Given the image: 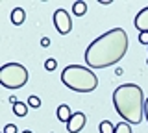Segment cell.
<instances>
[{
    "mask_svg": "<svg viewBox=\"0 0 148 133\" xmlns=\"http://www.w3.org/2000/svg\"><path fill=\"white\" fill-rule=\"evenodd\" d=\"M61 81L74 93H92L98 87V78L89 67L69 65L61 72Z\"/></svg>",
    "mask_w": 148,
    "mask_h": 133,
    "instance_id": "3957f363",
    "label": "cell"
},
{
    "mask_svg": "<svg viewBox=\"0 0 148 133\" xmlns=\"http://www.w3.org/2000/svg\"><path fill=\"white\" fill-rule=\"evenodd\" d=\"M24 19H26V11L22 10V8H15V10L11 11V22L15 26H21L22 22H24Z\"/></svg>",
    "mask_w": 148,
    "mask_h": 133,
    "instance_id": "9c48e42d",
    "label": "cell"
},
{
    "mask_svg": "<svg viewBox=\"0 0 148 133\" xmlns=\"http://www.w3.org/2000/svg\"><path fill=\"white\" fill-rule=\"evenodd\" d=\"M133 24H135V28L139 30V33H145V31L148 33V8H145V10H141L137 13Z\"/></svg>",
    "mask_w": 148,
    "mask_h": 133,
    "instance_id": "52a82bcc",
    "label": "cell"
},
{
    "mask_svg": "<svg viewBox=\"0 0 148 133\" xmlns=\"http://www.w3.org/2000/svg\"><path fill=\"white\" fill-rule=\"evenodd\" d=\"M41 46L48 48V46H50V39H48V37H43V39H41Z\"/></svg>",
    "mask_w": 148,
    "mask_h": 133,
    "instance_id": "ac0fdd59",
    "label": "cell"
},
{
    "mask_svg": "<svg viewBox=\"0 0 148 133\" xmlns=\"http://www.w3.org/2000/svg\"><path fill=\"white\" fill-rule=\"evenodd\" d=\"M13 113H15L17 117H26V113H28V104L17 102L15 105H13Z\"/></svg>",
    "mask_w": 148,
    "mask_h": 133,
    "instance_id": "8fae6325",
    "label": "cell"
},
{
    "mask_svg": "<svg viewBox=\"0 0 148 133\" xmlns=\"http://www.w3.org/2000/svg\"><path fill=\"white\" fill-rule=\"evenodd\" d=\"M18 130H17V126L15 124H6L4 126V133H17Z\"/></svg>",
    "mask_w": 148,
    "mask_h": 133,
    "instance_id": "2e32d148",
    "label": "cell"
},
{
    "mask_svg": "<svg viewBox=\"0 0 148 133\" xmlns=\"http://www.w3.org/2000/svg\"><path fill=\"white\" fill-rule=\"evenodd\" d=\"M146 63H148V59H146Z\"/></svg>",
    "mask_w": 148,
    "mask_h": 133,
    "instance_id": "44dd1931",
    "label": "cell"
},
{
    "mask_svg": "<svg viewBox=\"0 0 148 133\" xmlns=\"http://www.w3.org/2000/svg\"><path fill=\"white\" fill-rule=\"evenodd\" d=\"M30 107H34V109H37V107H41V100H39V96H30L28 98V102H26Z\"/></svg>",
    "mask_w": 148,
    "mask_h": 133,
    "instance_id": "9a60e30c",
    "label": "cell"
},
{
    "mask_svg": "<svg viewBox=\"0 0 148 133\" xmlns=\"http://www.w3.org/2000/svg\"><path fill=\"white\" fill-rule=\"evenodd\" d=\"M85 115L83 113H74L72 118L67 122V131L69 133H80L83 128H85Z\"/></svg>",
    "mask_w": 148,
    "mask_h": 133,
    "instance_id": "8992f818",
    "label": "cell"
},
{
    "mask_svg": "<svg viewBox=\"0 0 148 133\" xmlns=\"http://www.w3.org/2000/svg\"><path fill=\"white\" fill-rule=\"evenodd\" d=\"M115 133H133V131H132V126L128 122H120L115 126Z\"/></svg>",
    "mask_w": 148,
    "mask_h": 133,
    "instance_id": "4fadbf2b",
    "label": "cell"
},
{
    "mask_svg": "<svg viewBox=\"0 0 148 133\" xmlns=\"http://www.w3.org/2000/svg\"><path fill=\"white\" fill-rule=\"evenodd\" d=\"M28 70L21 63H6L0 67V83L6 89H21L28 83Z\"/></svg>",
    "mask_w": 148,
    "mask_h": 133,
    "instance_id": "277c9868",
    "label": "cell"
},
{
    "mask_svg": "<svg viewBox=\"0 0 148 133\" xmlns=\"http://www.w3.org/2000/svg\"><path fill=\"white\" fill-rule=\"evenodd\" d=\"M54 26L61 35H67L72 30V17L67 10H56L54 13Z\"/></svg>",
    "mask_w": 148,
    "mask_h": 133,
    "instance_id": "5b68a950",
    "label": "cell"
},
{
    "mask_svg": "<svg viewBox=\"0 0 148 133\" xmlns=\"http://www.w3.org/2000/svg\"><path fill=\"white\" fill-rule=\"evenodd\" d=\"M72 115H74V113L71 111V107H69L67 104H61V105L58 107V118H59V122H65V124H67V122L72 118Z\"/></svg>",
    "mask_w": 148,
    "mask_h": 133,
    "instance_id": "ba28073f",
    "label": "cell"
},
{
    "mask_svg": "<svg viewBox=\"0 0 148 133\" xmlns=\"http://www.w3.org/2000/svg\"><path fill=\"white\" fill-rule=\"evenodd\" d=\"M139 43L148 46V33H146V31H145V33H139Z\"/></svg>",
    "mask_w": 148,
    "mask_h": 133,
    "instance_id": "e0dca14e",
    "label": "cell"
},
{
    "mask_svg": "<svg viewBox=\"0 0 148 133\" xmlns=\"http://www.w3.org/2000/svg\"><path fill=\"white\" fill-rule=\"evenodd\" d=\"M98 130H100V133H115V126L109 120H102L100 126H98Z\"/></svg>",
    "mask_w": 148,
    "mask_h": 133,
    "instance_id": "7c38bea8",
    "label": "cell"
},
{
    "mask_svg": "<svg viewBox=\"0 0 148 133\" xmlns=\"http://www.w3.org/2000/svg\"><path fill=\"white\" fill-rule=\"evenodd\" d=\"M145 94L135 83H124L115 89L113 105L119 117L128 124H141L145 117Z\"/></svg>",
    "mask_w": 148,
    "mask_h": 133,
    "instance_id": "7a4b0ae2",
    "label": "cell"
},
{
    "mask_svg": "<svg viewBox=\"0 0 148 133\" xmlns=\"http://www.w3.org/2000/svg\"><path fill=\"white\" fill-rule=\"evenodd\" d=\"M128 52V33L122 28H113L95 39L85 50L89 68H106L120 61Z\"/></svg>",
    "mask_w": 148,
    "mask_h": 133,
    "instance_id": "6da1fadb",
    "label": "cell"
},
{
    "mask_svg": "<svg viewBox=\"0 0 148 133\" xmlns=\"http://www.w3.org/2000/svg\"><path fill=\"white\" fill-rule=\"evenodd\" d=\"M145 118L148 120V98H146V102H145Z\"/></svg>",
    "mask_w": 148,
    "mask_h": 133,
    "instance_id": "d6986e66",
    "label": "cell"
},
{
    "mask_svg": "<svg viewBox=\"0 0 148 133\" xmlns=\"http://www.w3.org/2000/svg\"><path fill=\"white\" fill-rule=\"evenodd\" d=\"M56 67H58V61H56L54 57H50V59H46V61H45V68H46L48 72L56 70Z\"/></svg>",
    "mask_w": 148,
    "mask_h": 133,
    "instance_id": "5bb4252c",
    "label": "cell"
},
{
    "mask_svg": "<svg viewBox=\"0 0 148 133\" xmlns=\"http://www.w3.org/2000/svg\"><path fill=\"white\" fill-rule=\"evenodd\" d=\"M72 13H74L76 17L85 15V13H87V4L82 2V0H80V2H74V4H72Z\"/></svg>",
    "mask_w": 148,
    "mask_h": 133,
    "instance_id": "30bf717a",
    "label": "cell"
},
{
    "mask_svg": "<svg viewBox=\"0 0 148 133\" xmlns=\"http://www.w3.org/2000/svg\"><path fill=\"white\" fill-rule=\"evenodd\" d=\"M22 133H34V131H30V130H26V131H22Z\"/></svg>",
    "mask_w": 148,
    "mask_h": 133,
    "instance_id": "ffe728a7",
    "label": "cell"
}]
</instances>
